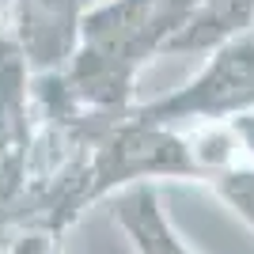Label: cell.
<instances>
[{"instance_id":"6da1fadb","label":"cell","mask_w":254,"mask_h":254,"mask_svg":"<svg viewBox=\"0 0 254 254\" xmlns=\"http://www.w3.org/2000/svg\"><path fill=\"white\" fill-rule=\"evenodd\" d=\"M251 103H254V38H243V42L224 46L193 87H186L182 95H171L156 106H144L137 122L140 126H159V122L186 118V114L220 118Z\"/></svg>"},{"instance_id":"7a4b0ae2","label":"cell","mask_w":254,"mask_h":254,"mask_svg":"<svg viewBox=\"0 0 254 254\" xmlns=\"http://www.w3.org/2000/svg\"><path fill=\"white\" fill-rule=\"evenodd\" d=\"M114 220H122V228L133 235V243H137L140 254H190L175 239L167 216L159 212L156 193L144 190V186H140V190H129L126 197H118L114 201Z\"/></svg>"},{"instance_id":"3957f363","label":"cell","mask_w":254,"mask_h":254,"mask_svg":"<svg viewBox=\"0 0 254 254\" xmlns=\"http://www.w3.org/2000/svg\"><path fill=\"white\" fill-rule=\"evenodd\" d=\"M212 182H216V190L254 224V171L228 167V171H220V175H212Z\"/></svg>"}]
</instances>
